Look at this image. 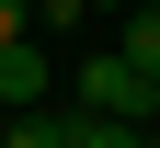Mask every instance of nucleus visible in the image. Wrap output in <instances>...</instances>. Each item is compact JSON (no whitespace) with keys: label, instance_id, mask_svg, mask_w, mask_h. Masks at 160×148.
<instances>
[{"label":"nucleus","instance_id":"obj_5","mask_svg":"<svg viewBox=\"0 0 160 148\" xmlns=\"http://www.w3.org/2000/svg\"><path fill=\"white\" fill-rule=\"evenodd\" d=\"M12 34H34V0H0V46H12Z\"/></svg>","mask_w":160,"mask_h":148},{"label":"nucleus","instance_id":"obj_7","mask_svg":"<svg viewBox=\"0 0 160 148\" xmlns=\"http://www.w3.org/2000/svg\"><path fill=\"white\" fill-rule=\"evenodd\" d=\"M149 125H160V80H149Z\"/></svg>","mask_w":160,"mask_h":148},{"label":"nucleus","instance_id":"obj_2","mask_svg":"<svg viewBox=\"0 0 160 148\" xmlns=\"http://www.w3.org/2000/svg\"><path fill=\"white\" fill-rule=\"evenodd\" d=\"M80 103H92V114H149V69H137L126 46L114 57H80Z\"/></svg>","mask_w":160,"mask_h":148},{"label":"nucleus","instance_id":"obj_6","mask_svg":"<svg viewBox=\"0 0 160 148\" xmlns=\"http://www.w3.org/2000/svg\"><path fill=\"white\" fill-rule=\"evenodd\" d=\"M92 12H137V0H92Z\"/></svg>","mask_w":160,"mask_h":148},{"label":"nucleus","instance_id":"obj_3","mask_svg":"<svg viewBox=\"0 0 160 148\" xmlns=\"http://www.w3.org/2000/svg\"><path fill=\"white\" fill-rule=\"evenodd\" d=\"M126 57L160 80V0H137V12H126Z\"/></svg>","mask_w":160,"mask_h":148},{"label":"nucleus","instance_id":"obj_1","mask_svg":"<svg viewBox=\"0 0 160 148\" xmlns=\"http://www.w3.org/2000/svg\"><path fill=\"white\" fill-rule=\"evenodd\" d=\"M34 103H57V57H46V34H12L0 46V114H34Z\"/></svg>","mask_w":160,"mask_h":148},{"label":"nucleus","instance_id":"obj_4","mask_svg":"<svg viewBox=\"0 0 160 148\" xmlns=\"http://www.w3.org/2000/svg\"><path fill=\"white\" fill-rule=\"evenodd\" d=\"M80 23H92V0H34V34H46V46H69Z\"/></svg>","mask_w":160,"mask_h":148}]
</instances>
